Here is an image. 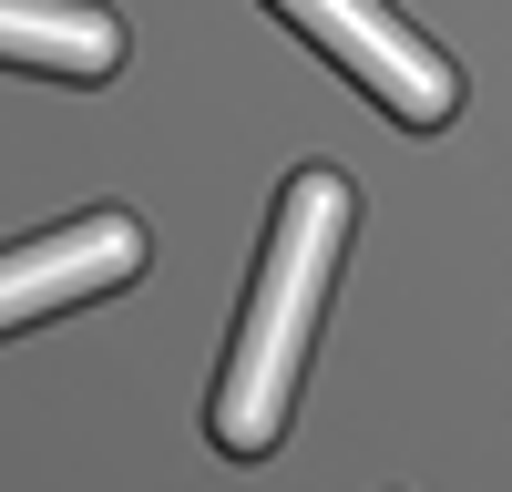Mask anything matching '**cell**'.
Here are the masks:
<instances>
[{
	"label": "cell",
	"mask_w": 512,
	"mask_h": 492,
	"mask_svg": "<svg viewBox=\"0 0 512 492\" xmlns=\"http://www.w3.org/2000/svg\"><path fill=\"white\" fill-rule=\"evenodd\" d=\"M349 175L338 164H297L287 195H277V226H267V257L246 277V318H236V349H226V380H216V441L236 451H267L297 410V380H308V349H318V318H328V277H338V246H349Z\"/></svg>",
	"instance_id": "1"
},
{
	"label": "cell",
	"mask_w": 512,
	"mask_h": 492,
	"mask_svg": "<svg viewBox=\"0 0 512 492\" xmlns=\"http://www.w3.org/2000/svg\"><path fill=\"white\" fill-rule=\"evenodd\" d=\"M277 11L297 21L318 41V52L338 62L359 82V93L390 113V123H410V134H431V123H451L461 113V72L431 52V41H420L390 0H277Z\"/></svg>",
	"instance_id": "2"
},
{
	"label": "cell",
	"mask_w": 512,
	"mask_h": 492,
	"mask_svg": "<svg viewBox=\"0 0 512 492\" xmlns=\"http://www.w3.org/2000/svg\"><path fill=\"white\" fill-rule=\"evenodd\" d=\"M144 226L123 216V205H103V216L82 226H52L31 246H0V328H31V318H62L82 298H113V287L144 277Z\"/></svg>",
	"instance_id": "3"
},
{
	"label": "cell",
	"mask_w": 512,
	"mask_h": 492,
	"mask_svg": "<svg viewBox=\"0 0 512 492\" xmlns=\"http://www.w3.org/2000/svg\"><path fill=\"white\" fill-rule=\"evenodd\" d=\"M0 62L62 72V82H103L123 62V21L103 0H0Z\"/></svg>",
	"instance_id": "4"
}]
</instances>
